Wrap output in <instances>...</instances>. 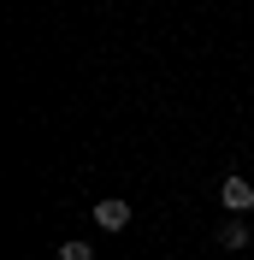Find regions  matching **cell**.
Listing matches in <instances>:
<instances>
[{"label": "cell", "instance_id": "277c9868", "mask_svg": "<svg viewBox=\"0 0 254 260\" xmlns=\"http://www.w3.org/2000/svg\"><path fill=\"white\" fill-rule=\"evenodd\" d=\"M59 260H95V248L89 243H59Z\"/></svg>", "mask_w": 254, "mask_h": 260}, {"label": "cell", "instance_id": "3957f363", "mask_svg": "<svg viewBox=\"0 0 254 260\" xmlns=\"http://www.w3.org/2000/svg\"><path fill=\"white\" fill-rule=\"evenodd\" d=\"M219 248H248V225H242L237 213H231V219L219 225Z\"/></svg>", "mask_w": 254, "mask_h": 260}, {"label": "cell", "instance_id": "7a4b0ae2", "mask_svg": "<svg viewBox=\"0 0 254 260\" xmlns=\"http://www.w3.org/2000/svg\"><path fill=\"white\" fill-rule=\"evenodd\" d=\"M95 225L101 231H124L130 225V201H95Z\"/></svg>", "mask_w": 254, "mask_h": 260}, {"label": "cell", "instance_id": "6da1fadb", "mask_svg": "<svg viewBox=\"0 0 254 260\" xmlns=\"http://www.w3.org/2000/svg\"><path fill=\"white\" fill-rule=\"evenodd\" d=\"M219 201H225V213H248L254 207V183L248 178H225L219 183Z\"/></svg>", "mask_w": 254, "mask_h": 260}]
</instances>
